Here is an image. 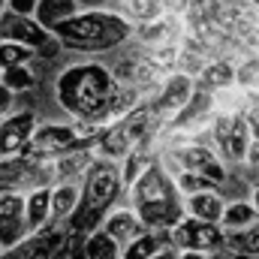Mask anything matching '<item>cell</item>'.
Segmentation results:
<instances>
[{"label": "cell", "mask_w": 259, "mask_h": 259, "mask_svg": "<svg viewBox=\"0 0 259 259\" xmlns=\"http://www.w3.org/2000/svg\"><path fill=\"white\" fill-rule=\"evenodd\" d=\"M33 6H36V0H6V9L18 12V15H33Z\"/></svg>", "instance_id": "cell-31"}, {"label": "cell", "mask_w": 259, "mask_h": 259, "mask_svg": "<svg viewBox=\"0 0 259 259\" xmlns=\"http://www.w3.org/2000/svg\"><path fill=\"white\" fill-rule=\"evenodd\" d=\"M36 55L30 46H21V42H12V39H0V69L6 66H18V64H30Z\"/></svg>", "instance_id": "cell-29"}, {"label": "cell", "mask_w": 259, "mask_h": 259, "mask_svg": "<svg viewBox=\"0 0 259 259\" xmlns=\"http://www.w3.org/2000/svg\"><path fill=\"white\" fill-rule=\"evenodd\" d=\"M49 211H52V184L33 187L24 196V223L27 229H39L42 223H49Z\"/></svg>", "instance_id": "cell-18"}, {"label": "cell", "mask_w": 259, "mask_h": 259, "mask_svg": "<svg viewBox=\"0 0 259 259\" xmlns=\"http://www.w3.org/2000/svg\"><path fill=\"white\" fill-rule=\"evenodd\" d=\"M58 42L72 52H106L115 49L133 33V24L121 12L91 9V12H72L69 18L52 27Z\"/></svg>", "instance_id": "cell-2"}, {"label": "cell", "mask_w": 259, "mask_h": 259, "mask_svg": "<svg viewBox=\"0 0 259 259\" xmlns=\"http://www.w3.org/2000/svg\"><path fill=\"white\" fill-rule=\"evenodd\" d=\"M190 94H193V75H190V72H172V75L160 84V94L151 100V106H154V112L166 121V118H172V115L190 100Z\"/></svg>", "instance_id": "cell-13"}, {"label": "cell", "mask_w": 259, "mask_h": 259, "mask_svg": "<svg viewBox=\"0 0 259 259\" xmlns=\"http://www.w3.org/2000/svg\"><path fill=\"white\" fill-rule=\"evenodd\" d=\"M66 250V226L64 223H42L39 229L27 232L15 244L3 247L0 259H64Z\"/></svg>", "instance_id": "cell-5"}, {"label": "cell", "mask_w": 259, "mask_h": 259, "mask_svg": "<svg viewBox=\"0 0 259 259\" xmlns=\"http://www.w3.org/2000/svg\"><path fill=\"white\" fill-rule=\"evenodd\" d=\"M235 259H259V256H247V253H232Z\"/></svg>", "instance_id": "cell-37"}, {"label": "cell", "mask_w": 259, "mask_h": 259, "mask_svg": "<svg viewBox=\"0 0 259 259\" xmlns=\"http://www.w3.org/2000/svg\"><path fill=\"white\" fill-rule=\"evenodd\" d=\"M244 163L247 166H259V139H247V148H244Z\"/></svg>", "instance_id": "cell-32"}, {"label": "cell", "mask_w": 259, "mask_h": 259, "mask_svg": "<svg viewBox=\"0 0 259 259\" xmlns=\"http://www.w3.org/2000/svg\"><path fill=\"white\" fill-rule=\"evenodd\" d=\"M184 208H187V214H190V217L220 223V214H223L226 202H223V196L217 193V190H202V193H190V196H187Z\"/></svg>", "instance_id": "cell-20"}, {"label": "cell", "mask_w": 259, "mask_h": 259, "mask_svg": "<svg viewBox=\"0 0 259 259\" xmlns=\"http://www.w3.org/2000/svg\"><path fill=\"white\" fill-rule=\"evenodd\" d=\"M49 36H52V30H46L33 15H18L9 9L0 12V39H12V42L39 49Z\"/></svg>", "instance_id": "cell-11"}, {"label": "cell", "mask_w": 259, "mask_h": 259, "mask_svg": "<svg viewBox=\"0 0 259 259\" xmlns=\"http://www.w3.org/2000/svg\"><path fill=\"white\" fill-rule=\"evenodd\" d=\"M235 81L244 84V88H256L259 84V61L247 64L244 69H235Z\"/></svg>", "instance_id": "cell-30"}, {"label": "cell", "mask_w": 259, "mask_h": 259, "mask_svg": "<svg viewBox=\"0 0 259 259\" xmlns=\"http://www.w3.org/2000/svg\"><path fill=\"white\" fill-rule=\"evenodd\" d=\"M3 9H6V0H0V12H3Z\"/></svg>", "instance_id": "cell-38"}, {"label": "cell", "mask_w": 259, "mask_h": 259, "mask_svg": "<svg viewBox=\"0 0 259 259\" xmlns=\"http://www.w3.org/2000/svg\"><path fill=\"white\" fill-rule=\"evenodd\" d=\"M78 142V133L72 124H39L33 127L21 157H30V160H55L61 151L72 148Z\"/></svg>", "instance_id": "cell-7"}, {"label": "cell", "mask_w": 259, "mask_h": 259, "mask_svg": "<svg viewBox=\"0 0 259 259\" xmlns=\"http://www.w3.org/2000/svg\"><path fill=\"white\" fill-rule=\"evenodd\" d=\"M163 124V118L154 112L151 103L133 106L127 115L109 121L106 127L97 133V157L106 160H121L127 151H133L142 142H151V136Z\"/></svg>", "instance_id": "cell-4"}, {"label": "cell", "mask_w": 259, "mask_h": 259, "mask_svg": "<svg viewBox=\"0 0 259 259\" xmlns=\"http://www.w3.org/2000/svg\"><path fill=\"white\" fill-rule=\"evenodd\" d=\"M121 15L127 18L130 24H142V21H151L157 15L166 12V3L163 0H121Z\"/></svg>", "instance_id": "cell-26"}, {"label": "cell", "mask_w": 259, "mask_h": 259, "mask_svg": "<svg viewBox=\"0 0 259 259\" xmlns=\"http://www.w3.org/2000/svg\"><path fill=\"white\" fill-rule=\"evenodd\" d=\"M33 127H36L33 109H21V112H12V115H3L0 118V160L18 157L24 151Z\"/></svg>", "instance_id": "cell-10"}, {"label": "cell", "mask_w": 259, "mask_h": 259, "mask_svg": "<svg viewBox=\"0 0 259 259\" xmlns=\"http://www.w3.org/2000/svg\"><path fill=\"white\" fill-rule=\"evenodd\" d=\"M256 217L259 214L250 202H229V205L223 208V214H220V226H223V232H226V229H241V226L253 223Z\"/></svg>", "instance_id": "cell-27"}, {"label": "cell", "mask_w": 259, "mask_h": 259, "mask_svg": "<svg viewBox=\"0 0 259 259\" xmlns=\"http://www.w3.org/2000/svg\"><path fill=\"white\" fill-rule=\"evenodd\" d=\"M12 100H15V94H12V91H6V88L0 84V118H3V115H9Z\"/></svg>", "instance_id": "cell-33"}, {"label": "cell", "mask_w": 259, "mask_h": 259, "mask_svg": "<svg viewBox=\"0 0 259 259\" xmlns=\"http://www.w3.org/2000/svg\"><path fill=\"white\" fill-rule=\"evenodd\" d=\"M178 259H208V253L205 250H181Z\"/></svg>", "instance_id": "cell-34"}, {"label": "cell", "mask_w": 259, "mask_h": 259, "mask_svg": "<svg viewBox=\"0 0 259 259\" xmlns=\"http://www.w3.org/2000/svg\"><path fill=\"white\" fill-rule=\"evenodd\" d=\"M72 12H78V3L75 0H36V6H33V18L46 30H52L58 21L69 18Z\"/></svg>", "instance_id": "cell-23"}, {"label": "cell", "mask_w": 259, "mask_h": 259, "mask_svg": "<svg viewBox=\"0 0 259 259\" xmlns=\"http://www.w3.org/2000/svg\"><path fill=\"white\" fill-rule=\"evenodd\" d=\"M214 139H217V148H220V154L226 157V163H241V160H244L247 139H250L244 109L214 115Z\"/></svg>", "instance_id": "cell-8"}, {"label": "cell", "mask_w": 259, "mask_h": 259, "mask_svg": "<svg viewBox=\"0 0 259 259\" xmlns=\"http://www.w3.org/2000/svg\"><path fill=\"white\" fill-rule=\"evenodd\" d=\"M175 30H178L175 18H169L163 12V15L151 18V21H142L136 27V36H139V42H145L151 49H166V46H175Z\"/></svg>", "instance_id": "cell-16"}, {"label": "cell", "mask_w": 259, "mask_h": 259, "mask_svg": "<svg viewBox=\"0 0 259 259\" xmlns=\"http://www.w3.org/2000/svg\"><path fill=\"white\" fill-rule=\"evenodd\" d=\"M169 157L175 160L178 169L199 172V175H205L208 181H214L220 187L226 184V166H223V160L211 148H205V145H181V148L169 151Z\"/></svg>", "instance_id": "cell-9"}, {"label": "cell", "mask_w": 259, "mask_h": 259, "mask_svg": "<svg viewBox=\"0 0 259 259\" xmlns=\"http://www.w3.org/2000/svg\"><path fill=\"white\" fill-rule=\"evenodd\" d=\"M214 115V94H205V91H196L190 94V100L169 118L175 130H184V133H196V127H202V121H208Z\"/></svg>", "instance_id": "cell-15"}, {"label": "cell", "mask_w": 259, "mask_h": 259, "mask_svg": "<svg viewBox=\"0 0 259 259\" xmlns=\"http://www.w3.org/2000/svg\"><path fill=\"white\" fill-rule=\"evenodd\" d=\"M118 256H121V244L103 226H97L84 235V259H118Z\"/></svg>", "instance_id": "cell-24"}, {"label": "cell", "mask_w": 259, "mask_h": 259, "mask_svg": "<svg viewBox=\"0 0 259 259\" xmlns=\"http://www.w3.org/2000/svg\"><path fill=\"white\" fill-rule=\"evenodd\" d=\"M121 193V175H118V166L115 160H106V157H97L91 163V169L84 172V187L78 193V202L72 208V214L66 217V229H75V232H91L103 223V217L109 214V208L115 205V199Z\"/></svg>", "instance_id": "cell-3"}, {"label": "cell", "mask_w": 259, "mask_h": 259, "mask_svg": "<svg viewBox=\"0 0 259 259\" xmlns=\"http://www.w3.org/2000/svg\"><path fill=\"white\" fill-rule=\"evenodd\" d=\"M30 229L24 223V196L18 190H0V244L9 247Z\"/></svg>", "instance_id": "cell-12"}, {"label": "cell", "mask_w": 259, "mask_h": 259, "mask_svg": "<svg viewBox=\"0 0 259 259\" xmlns=\"http://www.w3.org/2000/svg\"><path fill=\"white\" fill-rule=\"evenodd\" d=\"M148 259H172V253H169V250L163 247V250H157V253H151Z\"/></svg>", "instance_id": "cell-35"}, {"label": "cell", "mask_w": 259, "mask_h": 259, "mask_svg": "<svg viewBox=\"0 0 259 259\" xmlns=\"http://www.w3.org/2000/svg\"><path fill=\"white\" fill-rule=\"evenodd\" d=\"M253 208H256V214H259V184H256V190H253V202H250Z\"/></svg>", "instance_id": "cell-36"}, {"label": "cell", "mask_w": 259, "mask_h": 259, "mask_svg": "<svg viewBox=\"0 0 259 259\" xmlns=\"http://www.w3.org/2000/svg\"><path fill=\"white\" fill-rule=\"evenodd\" d=\"M235 84V66L229 61H217V64H208L199 78H193V88L196 91H205V94H217L223 88H232Z\"/></svg>", "instance_id": "cell-19"}, {"label": "cell", "mask_w": 259, "mask_h": 259, "mask_svg": "<svg viewBox=\"0 0 259 259\" xmlns=\"http://www.w3.org/2000/svg\"><path fill=\"white\" fill-rule=\"evenodd\" d=\"M223 247H226L229 253L259 256V217L253 223L241 226V229H226V232H223Z\"/></svg>", "instance_id": "cell-21"}, {"label": "cell", "mask_w": 259, "mask_h": 259, "mask_svg": "<svg viewBox=\"0 0 259 259\" xmlns=\"http://www.w3.org/2000/svg\"><path fill=\"white\" fill-rule=\"evenodd\" d=\"M163 247H166V238L160 232H154V229H145L142 235H136L133 241H127V250H121L118 259H148L151 253H157Z\"/></svg>", "instance_id": "cell-25"}, {"label": "cell", "mask_w": 259, "mask_h": 259, "mask_svg": "<svg viewBox=\"0 0 259 259\" xmlns=\"http://www.w3.org/2000/svg\"><path fill=\"white\" fill-rule=\"evenodd\" d=\"M75 202H78V187L72 181H55L52 184V211H49V220L64 223L66 217L72 214Z\"/></svg>", "instance_id": "cell-22"}, {"label": "cell", "mask_w": 259, "mask_h": 259, "mask_svg": "<svg viewBox=\"0 0 259 259\" xmlns=\"http://www.w3.org/2000/svg\"><path fill=\"white\" fill-rule=\"evenodd\" d=\"M115 91H118V75L109 66L94 61L66 66L55 81V97L66 115L78 121H94L100 127L109 124Z\"/></svg>", "instance_id": "cell-1"}, {"label": "cell", "mask_w": 259, "mask_h": 259, "mask_svg": "<svg viewBox=\"0 0 259 259\" xmlns=\"http://www.w3.org/2000/svg\"><path fill=\"white\" fill-rule=\"evenodd\" d=\"M133 211L139 214V220L154 229V232H163L169 229L178 217H184V208L178 202V196H169V199H151V202H136Z\"/></svg>", "instance_id": "cell-14"}, {"label": "cell", "mask_w": 259, "mask_h": 259, "mask_svg": "<svg viewBox=\"0 0 259 259\" xmlns=\"http://www.w3.org/2000/svg\"><path fill=\"white\" fill-rule=\"evenodd\" d=\"M118 244H127V241H133L136 235H142L148 226L139 220V214L136 211H130V208H121V211H112L109 217H103V223H100Z\"/></svg>", "instance_id": "cell-17"}, {"label": "cell", "mask_w": 259, "mask_h": 259, "mask_svg": "<svg viewBox=\"0 0 259 259\" xmlns=\"http://www.w3.org/2000/svg\"><path fill=\"white\" fill-rule=\"evenodd\" d=\"M166 241L172 247H178V250H205V253H214V250L223 247V226L187 214V217H178L166 229Z\"/></svg>", "instance_id": "cell-6"}, {"label": "cell", "mask_w": 259, "mask_h": 259, "mask_svg": "<svg viewBox=\"0 0 259 259\" xmlns=\"http://www.w3.org/2000/svg\"><path fill=\"white\" fill-rule=\"evenodd\" d=\"M0 84H3L6 91H12V94H24V91H30V88L36 84V78H33V72H30V64H18V66L0 69Z\"/></svg>", "instance_id": "cell-28"}]
</instances>
